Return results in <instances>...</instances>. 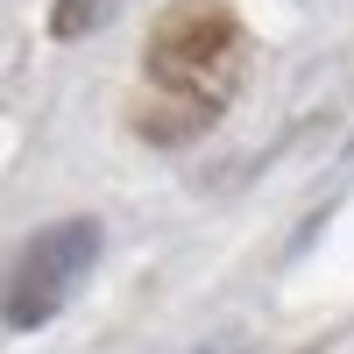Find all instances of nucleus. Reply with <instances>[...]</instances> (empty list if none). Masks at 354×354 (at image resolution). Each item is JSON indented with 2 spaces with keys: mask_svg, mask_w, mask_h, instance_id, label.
I'll return each mask as SVG.
<instances>
[{
  "mask_svg": "<svg viewBox=\"0 0 354 354\" xmlns=\"http://www.w3.org/2000/svg\"><path fill=\"white\" fill-rule=\"evenodd\" d=\"M121 8H128V0H57V8H50V36L78 43V36H93V28H106Z\"/></svg>",
  "mask_w": 354,
  "mask_h": 354,
  "instance_id": "obj_2",
  "label": "nucleus"
},
{
  "mask_svg": "<svg viewBox=\"0 0 354 354\" xmlns=\"http://www.w3.org/2000/svg\"><path fill=\"white\" fill-rule=\"evenodd\" d=\"M100 248H106V234H100V220H85V213L36 227L21 241V255L8 262V277H0V326H8V333L50 326V319L78 298V283L93 277Z\"/></svg>",
  "mask_w": 354,
  "mask_h": 354,
  "instance_id": "obj_1",
  "label": "nucleus"
}]
</instances>
